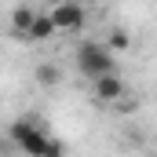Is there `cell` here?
Wrapping results in <instances>:
<instances>
[{
    "label": "cell",
    "mask_w": 157,
    "mask_h": 157,
    "mask_svg": "<svg viewBox=\"0 0 157 157\" xmlns=\"http://www.w3.org/2000/svg\"><path fill=\"white\" fill-rule=\"evenodd\" d=\"M62 80V73H59V66L55 62H44V66H37V84H44V88H55Z\"/></svg>",
    "instance_id": "cell-7"
},
{
    "label": "cell",
    "mask_w": 157,
    "mask_h": 157,
    "mask_svg": "<svg viewBox=\"0 0 157 157\" xmlns=\"http://www.w3.org/2000/svg\"><path fill=\"white\" fill-rule=\"evenodd\" d=\"M33 18H37V11H33L29 4H18V7L11 11V29H15L18 37H26V29L33 26Z\"/></svg>",
    "instance_id": "cell-6"
},
{
    "label": "cell",
    "mask_w": 157,
    "mask_h": 157,
    "mask_svg": "<svg viewBox=\"0 0 157 157\" xmlns=\"http://www.w3.org/2000/svg\"><path fill=\"white\" fill-rule=\"evenodd\" d=\"M91 91H95L99 102H117L121 95H124V80L117 77V70H113V73H102V77L91 80Z\"/></svg>",
    "instance_id": "cell-4"
},
{
    "label": "cell",
    "mask_w": 157,
    "mask_h": 157,
    "mask_svg": "<svg viewBox=\"0 0 157 157\" xmlns=\"http://www.w3.org/2000/svg\"><path fill=\"white\" fill-rule=\"evenodd\" d=\"M51 18H55L59 29L77 33L80 26H84V7H80V0H62L59 7H51Z\"/></svg>",
    "instance_id": "cell-3"
},
{
    "label": "cell",
    "mask_w": 157,
    "mask_h": 157,
    "mask_svg": "<svg viewBox=\"0 0 157 157\" xmlns=\"http://www.w3.org/2000/svg\"><path fill=\"white\" fill-rule=\"evenodd\" d=\"M11 139H15L18 150H26V154H33V157H59L62 154V143L48 139L44 128L33 124V121H15L11 124Z\"/></svg>",
    "instance_id": "cell-1"
},
{
    "label": "cell",
    "mask_w": 157,
    "mask_h": 157,
    "mask_svg": "<svg viewBox=\"0 0 157 157\" xmlns=\"http://www.w3.org/2000/svg\"><path fill=\"white\" fill-rule=\"evenodd\" d=\"M55 33H59V26H55V18H51V11H48V15H40V11H37V18H33V26L26 29V37H22V40H29V44H44V40H51Z\"/></svg>",
    "instance_id": "cell-5"
},
{
    "label": "cell",
    "mask_w": 157,
    "mask_h": 157,
    "mask_svg": "<svg viewBox=\"0 0 157 157\" xmlns=\"http://www.w3.org/2000/svg\"><path fill=\"white\" fill-rule=\"evenodd\" d=\"M77 70H80L88 80L102 77V73H113V70H117V62H113V48H110V44H99V40L80 44V51H77Z\"/></svg>",
    "instance_id": "cell-2"
},
{
    "label": "cell",
    "mask_w": 157,
    "mask_h": 157,
    "mask_svg": "<svg viewBox=\"0 0 157 157\" xmlns=\"http://www.w3.org/2000/svg\"><path fill=\"white\" fill-rule=\"evenodd\" d=\"M110 48H113V51H124V48H128V33H124V29H113V33H110Z\"/></svg>",
    "instance_id": "cell-8"
}]
</instances>
